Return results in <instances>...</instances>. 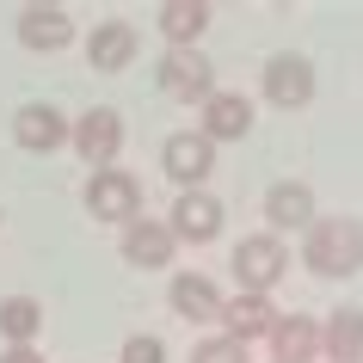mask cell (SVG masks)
Returning <instances> with one entry per match:
<instances>
[{"label": "cell", "instance_id": "30bf717a", "mask_svg": "<svg viewBox=\"0 0 363 363\" xmlns=\"http://www.w3.org/2000/svg\"><path fill=\"white\" fill-rule=\"evenodd\" d=\"M197 135L216 142V148H222V142H247V135H252V105H247V93H222V86H216V93L197 105Z\"/></svg>", "mask_w": 363, "mask_h": 363}, {"label": "cell", "instance_id": "ba28073f", "mask_svg": "<svg viewBox=\"0 0 363 363\" xmlns=\"http://www.w3.org/2000/svg\"><path fill=\"white\" fill-rule=\"evenodd\" d=\"M259 210H265V234H277V240L284 234H308L314 216H320L314 210V185H302V179H277Z\"/></svg>", "mask_w": 363, "mask_h": 363}, {"label": "cell", "instance_id": "9c48e42d", "mask_svg": "<svg viewBox=\"0 0 363 363\" xmlns=\"http://www.w3.org/2000/svg\"><path fill=\"white\" fill-rule=\"evenodd\" d=\"M222 289H216V277H203V271H172L167 284V308L179 314V320L191 326H222Z\"/></svg>", "mask_w": 363, "mask_h": 363}, {"label": "cell", "instance_id": "e0dca14e", "mask_svg": "<svg viewBox=\"0 0 363 363\" xmlns=\"http://www.w3.org/2000/svg\"><path fill=\"white\" fill-rule=\"evenodd\" d=\"M271 363H320V320L308 314H277L271 326Z\"/></svg>", "mask_w": 363, "mask_h": 363}, {"label": "cell", "instance_id": "7c38bea8", "mask_svg": "<svg viewBox=\"0 0 363 363\" xmlns=\"http://www.w3.org/2000/svg\"><path fill=\"white\" fill-rule=\"evenodd\" d=\"M117 247H123V259H130L135 271H167V265H172V252H179V240H172L167 222L135 216L130 228H117Z\"/></svg>", "mask_w": 363, "mask_h": 363}, {"label": "cell", "instance_id": "6da1fadb", "mask_svg": "<svg viewBox=\"0 0 363 363\" xmlns=\"http://www.w3.org/2000/svg\"><path fill=\"white\" fill-rule=\"evenodd\" d=\"M302 265L314 277H357L363 271V222L357 216H314V228L302 234Z\"/></svg>", "mask_w": 363, "mask_h": 363}, {"label": "cell", "instance_id": "ac0fdd59", "mask_svg": "<svg viewBox=\"0 0 363 363\" xmlns=\"http://www.w3.org/2000/svg\"><path fill=\"white\" fill-rule=\"evenodd\" d=\"M154 25H160L167 50H197V43H203V31H210V6H203V0H167Z\"/></svg>", "mask_w": 363, "mask_h": 363}, {"label": "cell", "instance_id": "5b68a950", "mask_svg": "<svg viewBox=\"0 0 363 363\" xmlns=\"http://www.w3.org/2000/svg\"><path fill=\"white\" fill-rule=\"evenodd\" d=\"M68 148H74L93 172L117 167V154H123V117H117L111 105H93V111H80V123L68 130Z\"/></svg>", "mask_w": 363, "mask_h": 363}, {"label": "cell", "instance_id": "44dd1931", "mask_svg": "<svg viewBox=\"0 0 363 363\" xmlns=\"http://www.w3.org/2000/svg\"><path fill=\"white\" fill-rule=\"evenodd\" d=\"M191 363H247V345H234L228 333H210V339H197Z\"/></svg>", "mask_w": 363, "mask_h": 363}, {"label": "cell", "instance_id": "5bb4252c", "mask_svg": "<svg viewBox=\"0 0 363 363\" xmlns=\"http://www.w3.org/2000/svg\"><path fill=\"white\" fill-rule=\"evenodd\" d=\"M68 117L56 111V105H43V99H31V105H19L13 111V142H19L25 154H56L62 142H68Z\"/></svg>", "mask_w": 363, "mask_h": 363}, {"label": "cell", "instance_id": "7402d4cb", "mask_svg": "<svg viewBox=\"0 0 363 363\" xmlns=\"http://www.w3.org/2000/svg\"><path fill=\"white\" fill-rule=\"evenodd\" d=\"M117 363H167V345L154 339V333H130L123 351H117Z\"/></svg>", "mask_w": 363, "mask_h": 363}, {"label": "cell", "instance_id": "3957f363", "mask_svg": "<svg viewBox=\"0 0 363 363\" xmlns=\"http://www.w3.org/2000/svg\"><path fill=\"white\" fill-rule=\"evenodd\" d=\"M154 80H160V93L179 99V105H203L216 93V62L203 50H167V56L154 62Z\"/></svg>", "mask_w": 363, "mask_h": 363}, {"label": "cell", "instance_id": "8992f818", "mask_svg": "<svg viewBox=\"0 0 363 363\" xmlns=\"http://www.w3.org/2000/svg\"><path fill=\"white\" fill-rule=\"evenodd\" d=\"M160 172L179 191H203V179L216 172V142H203L197 130H172L160 142Z\"/></svg>", "mask_w": 363, "mask_h": 363}, {"label": "cell", "instance_id": "603a6c76", "mask_svg": "<svg viewBox=\"0 0 363 363\" xmlns=\"http://www.w3.org/2000/svg\"><path fill=\"white\" fill-rule=\"evenodd\" d=\"M0 363H43V357H38V345H6Z\"/></svg>", "mask_w": 363, "mask_h": 363}, {"label": "cell", "instance_id": "4fadbf2b", "mask_svg": "<svg viewBox=\"0 0 363 363\" xmlns=\"http://www.w3.org/2000/svg\"><path fill=\"white\" fill-rule=\"evenodd\" d=\"M222 203H216L210 191H179L172 197V216H167V228L172 240H191V247H210L216 234H222Z\"/></svg>", "mask_w": 363, "mask_h": 363}, {"label": "cell", "instance_id": "52a82bcc", "mask_svg": "<svg viewBox=\"0 0 363 363\" xmlns=\"http://www.w3.org/2000/svg\"><path fill=\"white\" fill-rule=\"evenodd\" d=\"M265 99L277 105V111H302L308 99H314V62L302 56V50H277V56L265 62Z\"/></svg>", "mask_w": 363, "mask_h": 363}, {"label": "cell", "instance_id": "9a60e30c", "mask_svg": "<svg viewBox=\"0 0 363 363\" xmlns=\"http://www.w3.org/2000/svg\"><path fill=\"white\" fill-rule=\"evenodd\" d=\"M135 50H142V38H135L130 19H105V25L86 31V62H93L99 74H123L135 62Z\"/></svg>", "mask_w": 363, "mask_h": 363}, {"label": "cell", "instance_id": "277c9868", "mask_svg": "<svg viewBox=\"0 0 363 363\" xmlns=\"http://www.w3.org/2000/svg\"><path fill=\"white\" fill-rule=\"evenodd\" d=\"M86 216L93 222H111V228H130L135 216H142V185H135V172L123 167H105L86 179Z\"/></svg>", "mask_w": 363, "mask_h": 363}, {"label": "cell", "instance_id": "2e32d148", "mask_svg": "<svg viewBox=\"0 0 363 363\" xmlns=\"http://www.w3.org/2000/svg\"><path fill=\"white\" fill-rule=\"evenodd\" d=\"M271 326H277V308H271V296H252V289H234L228 302H222V333H228L234 345L271 339Z\"/></svg>", "mask_w": 363, "mask_h": 363}, {"label": "cell", "instance_id": "8fae6325", "mask_svg": "<svg viewBox=\"0 0 363 363\" xmlns=\"http://www.w3.org/2000/svg\"><path fill=\"white\" fill-rule=\"evenodd\" d=\"M19 43H25V50H38V56L68 50V43H74L68 6H56V0H31V6H19Z\"/></svg>", "mask_w": 363, "mask_h": 363}, {"label": "cell", "instance_id": "ffe728a7", "mask_svg": "<svg viewBox=\"0 0 363 363\" xmlns=\"http://www.w3.org/2000/svg\"><path fill=\"white\" fill-rule=\"evenodd\" d=\"M43 333V302L38 296H6L0 302V339L6 345H31Z\"/></svg>", "mask_w": 363, "mask_h": 363}, {"label": "cell", "instance_id": "7a4b0ae2", "mask_svg": "<svg viewBox=\"0 0 363 363\" xmlns=\"http://www.w3.org/2000/svg\"><path fill=\"white\" fill-rule=\"evenodd\" d=\"M228 265H234V284L240 289L271 296V289L284 284V271H289V247L277 240V234H247V240H234Z\"/></svg>", "mask_w": 363, "mask_h": 363}, {"label": "cell", "instance_id": "d6986e66", "mask_svg": "<svg viewBox=\"0 0 363 363\" xmlns=\"http://www.w3.org/2000/svg\"><path fill=\"white\" fill-rule=\"evenodd\" d=\"M320 357L326 363H363V314L357 308H333L320 320Z\"/></svg>", "mask_w": 363, "mask_h": 363}]
</instances>
